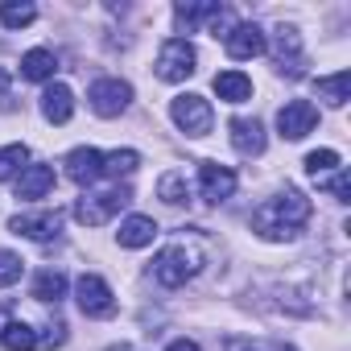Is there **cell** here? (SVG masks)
Masks as SVG:
<instances>
[{"label": "cell", "instance_id": "1", "mask_svg": "<svg viewBox=\"0 0 351 351\" xmlns=\"http://www.w3.org/2000/svg\"><path fill=\"white\" fill-rule=\"evenodd\" d=\"M306 223H310V199L293 186H285L281 195H273L252 211V232L261 240H293Z\"/></svg>", "mask_w": 351, "mask_h": 351}, {"label": "cell", "instance_id": "2", "mask_svg": "<svg viewBox=\"0 0 351 351\" xmlns=\"http://www.w3.org/2000/svg\"><path fill=\"white\" fill-rule=\"evenodd\" d=\"M199 265H203V256H199L195 248L169 244V248H161V252L153 256V277H157L165 289H178V285H186V281L199 273Z\"/></svg>", "mask_w": 351, "mask_h": 351}, {"label": "cell", "instance_id": "3", "mask_svg": "<svg viewBox=\"0 0 351 351\" xmlns=\"http://www.w3.org/2000/svg\"><path fill=\"white\" fill-rule=\"evenodd\" d=\"M132 203V191L128 186H112V191H99V195H83L75 203V219L83 228H104L108 219H116L124 207Z\"/></svg>", "mask_w": 351, "mask_h": 351}, {"label": "cell", "instance_id": "4", "mask_svg": "<svg viewBox=\"0 0 351 351\" xmlns=\"http://www.w3.org/2000/svg\"><path fill=\"white\" fill-rule=\"evenodd\" d=\"M195 62H199V54H195V46L186 42V38H169L161 50H157V79L161 83H182V79H191L195 75Z\"/></svg>", "mask_w": 351, "mask_h": 351}, {"label": "cell", "instance_id": "5", "mask_svg": "<svg viewBox=\"0 0 351 351\" xmlns=\"http://www.w3.org/2000/svg\"><path fill=\"white\" fill-rule=\"evenodd\" d=\"M75 298H79V310H83L87 318H112V314H116V293H112V285H108L104 277H95V273H83V277L75 281Z\"/></svg>", "mask_w": 351, "mask_h": 351}, {"label": "cell", "instance_id": "6", "mask_svg": "<svg viewBox=\"0 0 351 351\" xmlns=\"http://www.w3.org/2000/svg\"><path fill=\"white\" fill-rule=\"evenodd\" d=\"M169 116H173V124H178L186 136H207L211 120H215V112H211V104L203 95H178L169 104Z\"/></svg>", "mask_w": 351, "mask_h": 351}, {"label": "cell", "instance_id": "7", "mask_svg": "<svg viewBox=\"0 0 351 351\" xmlns=\"http://www.w3.org/2000/svg\"><path fill=\"white\" fill-rule=\"evenodd\" d=\"M87 99H91V112L95 116L112 120V116H120L132 104V87L124 79H99V83H91V95Z\"/></svg>", "mask_w": 351, "mask_h": 351}, {"label": "cell", "instance_id": "8", "mask_svg": "<svg viewBox=\"0 0 351 351\" xmlns=\"http://www.w3.org/2000/svg\"><path fill=\"white\" fill-rule=\"evenodd\" d=\"M223 50H228V58L248 62V58H261V54L269 50V42H265V29H261V25H252V21H236V29L223 38Z\"/></svg>", "mask_w": 351, "mask_h": 351}, {"label": "cell", "instance_id": "9", "mask_svg": "<svg viewBox=\"0 0 351 351\" xmlns=\"http://www.w3.org/2000/svg\"><path fill=\"white\" fill-rule=\"evenodd\" d=\"M314 124H318V108L310 99H289L277 112V128H281L285 141H302L306 132H314Z\"/></svg>", "mask_w": 351, "mask_h": 351}, {"label": "cell", "instance_id": "10", "mask_svg": "<svg viewBox=\"0 0 351 351\" xmlns=\"http://www.w3.org/2000/svg\"><path fill=\"white\" fill-rule=\"evenodd\" d=\"M199 195L207 203H228L236 195V173L219 161H203L199 165Z\"/></svg>", "mask_w": 351, "mask_h": 351}, {"label": "cell", "instance_id": "11", "mask_svg": "<svg viewBox=\"0 0 351 351\" xmlns=\"http://www.w3.org/2000/svg\"><path fill=\"white\" fill-rule=\"evenodd\" d=\"M9 232L13 236H29V240H54L62 232V211H25V215H13Z\"/></svg>", "mask_w": 351, "mask_h": 351}, {"label": "cell", "instance_id": "12", "mask_svg": "<svg viewBox=\"0 0 351 351\" xmlns=\"http://www.w3.org/2000/svg\"><path fill=\"white\" fill-rule=\"evenodd\" d=\"M62 165H66V178H71V182H79V186H91L95 178H104V153H99V149H91V145L71 149Z\"/></svg>", "mask_w": 351, "mask_h": 351}, {"label": "cell", "instance_id": "13", "mask_svg": "<svg viewBox=\"0 0 351 351\" xmlns=\"http://www.w3.org/2000/svg\"><path fill=\"white\" fill-rule=\"evenodd\" d=\"M54 191V165H25L21 178H17V199L21 203H34V199H46Z\"/></svg>", "mask_w": 351, "mask_h": 351}, {"label": "cell", "instance_id": "14", "mask_svg": "<svg viewBox=\"0 0 351 351\" xmlns=\"http://www.w3.org/2000/svg\"><path fill=\"white\" fill-rule=\"evenodd\" d=\"M42 116H46L50 124H66V120L75 116V91H71L66 83H50V87L42 91Z\"/></svg>", "mask_w": 351, "mask_h": 351}, {"label": "cell", "instance_id": "15", "mask_svg": "<svg viewBox=\"0 0 351 351\" xmlns=\"http://www.w3.org/2000/svg\"><path fill=\"white\" fill-rule=\"evenodd\" d=\"M228 128H232V145H236V153H244V157H261V153H265V124H261V120H244V116H236Z\"/></svg>", "mask_w": 351, "mask_h": 351}, {"label": "cell", "instance_id": "16", "mask_svg": "<svg viewBox=\"0 0 351 351\" xmlns=\"http://www.w3.org/2000/svg\"><path fill=\"white\" fill-rule=\"evenodd\" d=\"M273 58L281 62V71H289V75H302V38H298V29H277V42H273Z\"/></svg>", "mask_w": 351, "mask_h": 351}, {"label": "cell", "instance_id": "17", "mask_svg": "<svg viewBox=\"0 0 351 351\" xmlns=\"http://www.w3.org/2000/svg\"><path fill=\"white\" fill-rule=\"evenodd\" d=\"M215 95L223 104H244V99H252V79L244 71H219L215 75Z\"/></svg>", "mask_w": 351, "mask_h": 351}, {"label": "cell", "instance_id": "18", "mask_svg": "<svg viewBox=\"0 0 351 351\" xmlns=\"http://www.w3.org/2000/svg\"><path fill=\"white\" fill-rule=\"evenodd\" d=\"M153 236H157V223L149 215H128L116 232L120 248H145V244H153Z\"/></svg>", "mask_w": 351, "mask_h": 351}, {"label": "cell", "instance_id": "19", "mask_svg": "<svg viewBox=\"0 0 351 351\" xmlns=\"http://www.w3.org/2000/svg\"><path fill=\"white\" fill-rule=\"evenodd\" d=\"M54 71H58V58L50 50H42V46L21 58V79H29V83H50Z\"/></svg>", "mask_w": 351, "mask_h": 351}, {"label": "cell", "instance_id": "20", "mask_svg": "<svg viewBox=\"0 0 351 351\" xmlns=\"http://www.w3.org/2000/svg\"><path fill=\"white\" fill-rule=\"evenodd\" d=\"M314 91H318V99H326L330 108H343V104L351 99V75H347V71L322 75V79H314Z\"/></svg>", "mask_w": 351, "mask_h": 351}, {"label": "cell", "instance_id": "21", "mask_svg": "<svg viewBox=\"0 0 351 351\" xmlns=\"http://www.w3.org/2000/svg\"><path fill=\"white\" fill-rule=\"evenodd\" d=\"M0 347H5V351H34L38 347V330L29 322H5V330H0Z\"/></svg>", "mask_w": 351, "mask_h": 351}, {"label": "cell", "instance_id": "22", "mask_svg": "<svg viewBox=\"0 0 351 351\" xmlns=\"http://www.w3.org/2000/svg\"><path fill=\"white\" fill-rule=\"evenodd\" d=\"M157 195L169 203V207H182V203H191V186H186V173H178V169H169V173H161V182H157Z\"/></svg>", "mask_w": 351, "mask_h": 351}, {"label": "cell", "instance_id": "23", "mask_svg": "<svg viewBox=\"0 0 351 351\" xmlns=\"http://www.w3.org/2000/svg\"><path fill=\"white\" fill-rule=\"evenodd\" d=\"M141 165V153L136 149H116V153H104V178H128V173Z\"/></svg>", "mask_w": 351, "mask_h": 351}, {"label": "cell", "instance_id": "24", "mask_svg": "<svg viewBox=\"0 0 351 351\" xmlns=\"http://www.w3.org/2000/svg\"><path fill=\"white\" fill-rule=\"evenodd\" d=\"M66 293V277L58 273V269H42L38 277H34V298L38 302H58Z\"/></svg>", "mask_w": 351, "mask_h": 351}, {"label": "cell", "instance_id": "25", "mask_svg": "<svg viewBox=\"0 0 351 351\" xmlns=\"http://www.w3.org/2000/svg\"><path fill=\"white\" fill-rule=\"evenodd\" d=\"M34 17H38V9L29 5V0H5V5H0V25L5 29H21Z\"/></svg>", "mask_w": 351, "mask_h": 351}, {"label": "cell", "instance_id": "26", "mask_svg": "<svg viewBox=\"0 0 351 351\" xmlns=\"http://www.w3.org/2000/svg\"><path fill=\"white\" fill-rule=\"evenodd\" d=\"M25 165H29V149L25 145H5V149H0V182L17 178Z\"/></svg>", "mask_w": 351, "mask_h": 351}, {"label": "cell", "instance_id": "27", "mask_svg": "<svg viewBox=\"0 0 351 351\" xmlns=\"http://www.w3.org/2000/svg\"><path fill=\"white\" fill-rule=\"evenodd\" d=\"M335 169H339V153L335 149L306 153V173H310V178H326V173H335Z\"/></svg>", "mask_w": 351, "mask_h": 351}, {"label": "cell", "instance_id": "28", "mask_svg": "<svg viewBox=\"0 0 351 351\" xmlns=\"http://www.w3.org/2000/svg\"><path fill=\"white\" fill-rule=\"evenodd\" d=\"M21 273H25V261H21L17 252H9V248H0V289L17 285V281H21Z\"/></svg>", "mask_w": 351, "mask_h": 351}, {"label": "cell", "instance_id": "29", "mask_svg": "<svg viewBox=\"0 0 351 351\" xmlns=\"http://www.w3.org/2000/svg\"><path fill=\"white\" fill-rule=\"evenodd\" d=\"M318 186H330V195L339 199V203H351V182H347V173H343V165L335 169V173H326V178H314Z\"/></svg>", "mask_w": 351, "mask_h": 351}, {"label": "cell", "instance_id": "30", "mask_svg": "<svg viewBox=\"0 0 351 351\" xmlns=\"http://www.w3.org/2000/svg\"><path fill=\"white\" fill-rule=\"evenodd\" d=\"M211 13H215V5H178V9H173V17H178L182 29H191L195 21H207Z\"/></svg>", "mask_w": 351, "mask_h": 351}, {"label": "cell", "instance_id": "31", "mask_svg": "<svg viewBox=\"0 0 351 351\" xmlns=\"http://www.w3.org/2000/svg\"><path fill=\"white\" fill-rule=\"evenodd\" d=\"M207 29H211V38H228V34L236 29V17H232V9H219V5H215V13L207 17Z\"/></svg>", "mask_w": 351, "mask_h": 351}, {"label": "cell", "instance_id": "32", "mask_svg": "<svg viewBox=\"0 0 351 351\" xmlns=\"http://www.w3.org/2000/svg\"><path fill=\"white\" fill-rule=\"evenodd\" d=\"M165 351H199V343H191V339H173Z\"/></svg>", "mask_w": 351, "mask_h": 351}, {"label": "cell", "instance_id": "33", "mask_svg": "<svg viewBox=\"0 0 351 351\" xmlns=\"http://www.w3.org/2000/svg\"><path fill=\"white\" fill-rule=\"evenodd\" d=\"M5 87H9V75L0 71V108H9V91H5Z\"/></svg>", "mask_w": 351, "mask_h": 351}, {"label": "cell", "instance_id": "34", "mask_svg": "<svg viewBox=\"0 0 351 351\" xmlns=\"http://www.w3.org/2000/svg\"><path fill=\"white\" fill-rule=\"evenodd\" d=\"M289 351H293V347H289Z\"/></svg>", "mask_w": 351, "mask_h": 351}]
</instances>
